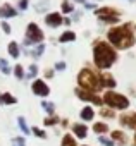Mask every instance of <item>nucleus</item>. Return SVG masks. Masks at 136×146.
Masks as SVG:
<instances>
[{
    "label": "nucleus",
    "instance_id": "e433bc0d",
    "mask_svg": "<svg viewBox=\"0 0 136 146\" xmlns=\"http://www.w3.org/2000/svg\"><path fill=\"white\" fill-rule=\"evenodd\" d=\"M76 2H83V4H85V2H86V0H76Z\"/></svg>",
    "mask_w": 136,
    "mask_h": 146
},
{
    "label": "nucleus",
    "instance_id": "c85d7f7f",
    "mask_svg": "<svg viewBox=\"0 0 136 146\" xmlns=\"http://www.w3.org/2000/svg\"><path fill=\"white\" fill-rule=\"evenodd\" d=\"M36 72H38V67L33 64V65H29V70H28V76L26 78H35L36 76Z\"/></svg>",
    "mask_w": 136,
    "mask_h": 146
},
{
    "label": "nucleus",
    "instance_id": "72a5a7b5",
    "mask_svg": "<svg viewBox=\"0 0 136 146\" xmlns=\"http://www.w3.org/2000/svg\"><path fill=\"white\" fill-rule=\"evenodd\" d=\"M55 69H57V70H64V69H65V64H64V62H57V64H55Z\"/></svg>",
    "mask_w": 136,
    "mask_h": 146
},
{
    "label": "nucleus",
    "instance_id": "a211bd4d",
    "mask_svg": "<svg viewBox=\"0 0 136 146\" xmlns=\"http://www.w3.org/2000/svg\"><path fill=\"white\" fill-rule=\"evenodd\" d=\"M93 131H95V132H98V134H103V132H107V131H109V125H107V124H103V122H97V124L93 125Z\"/></svg>",
    "mask_w": 136,
    "mask_h": 146
},
{
    "label": "nucleus",
    "instance_id": "5701e85b",
    "mask_svg": "<svg viewBox=\"0 0 136 146\" xmlns=\"http://www.w3.org/2000/svg\"><path fill=\"white\" fill-rule=\"evenodd\" d=\"M12 146H26V139L17 136V137H12Z\"/></svg>",
    "mask_w": 136,
    "mask_h": 146
},
{
    "label": "nucleus",
    "instance_id": "4468645a",
    "mask_svg": "<svg viewBox=\"0 0 136 146\" xmlns=\"http://www.w3.org/2000/svg\"><path fill=\"white\" fill-rule=\"evenodd\" d=\"M81 119L83 120H86V122H90V120H93V117H95V112H93V108L91 107H85L83 110H81Z\"/></svg>",
    "mask_w": 136,
    "mask_h": 146
},
{
    "label": "nucleus",
    "instance_id": "bb28decb",
    "mask_svg": "<svg viewBox=\"0 0 136 146\" xmlns=\"http://www.w3.org/2000/svg\"><path fill=\"white\" fill-rule=\"evenodd\" d=\"M98 141H100L103 146H114V141H112V139H109V137H105V136H100V137H98Z\"/></svg>",
    "mask_w": 136,
    "mask_h": 146
},
{
    "label": "nucleus",
    "instance_id": "58836bf2",
    "mask_svg": "<svg viewBox=\"0 0 136 146\" xmlns=\"http://www.w3.org/2000/svg\"><path fill=\"white\" fill-rule=\"evenodd\" d=\"M131 2H134V0H131Z\"/></svg>",
    "mask_w": 136,
    "mask_h": 146
},
{
    "label": "nucleus",
    "instance_id": "20e7f679",
    "mask_svg": "<svg viewBox=\"0 0 136 146\" xmlns=\"http://www.w3.org/2000/svg\"><path fill=\"white\" fill-rule=\"evenodd\" d=\"M110 108H117V110H126L129 107V100L124 96V95H119L115 91H107L103 95V100Z\"/></svg>",
    "mask_w": 136,
    "mask_h": 146
},
{
    "label": "nucleus",
    "instance_id": "7ed1b4c3",
    "mask_svg": "<svg viewBox=\"0 0 136 146\" xmlns=\"http://www.w3.org/2000/svg\"><path fill=\"white\" fill-rule=\"evenodd\" d=\"M78 83L81 86V90H86L90 93L93 91H98L102 88V83H100V78L95 74L93 70L90 69H83L79 74H78Z\"/></svg>",
    "mask_w": 136,
    "mask_h": 146
},
{
    "label": "nucleus",
    "instance_id": "c756f323",
    "mask_svg": "<svg viewBox=\"0 0 136 146\" xmlns=\"http://www.w3.org/2000/svg\"><path fill=\"white\" fill-rule=\"evenodd\" d=\"M43 50H45V45H40V46H36V50L33 52V55H35V57H40V55L43 53Z\"/></svg>",
    "mask_w": 136,
    "mask_h": 146
},
{
    "label": "nucleus",
    "instance_id": "f03ea898",
    "mask_svg": "<svg viewBox=\"0 0 136 146\" xmlns=\"http://www.w3.org/2000/svg\"><path fill=\"white\" fill-rule=\"evenodd\" d=\"M107 38L109 41L117 46V48H129L134 45V35L131 31V24H124V26H119V28H114L107 33Z\"/></svg>",
    "mask_w": 136,
    "mask_h": 146
},
{
    "label": "nucleus",
    "instance_id": "4c0bfd02",
    "mask_svg": "<svg viewBox=\"0 0 136 146\" xmlns=\"http://www.w3.org/2000/svg\"><path fill=\"white\" fill-rule=\"evenodd\" d=\"M134 144H136V134H134Z\"/></svg>",
    "mask_w": 136,
    "mask_h": 146
},
{
    "label": "nucleus",
    "instance_id": "a878e982",
    "mask_svg": "<svg viewBox=\"0 0 136 146\" xmlns=\"http://www.w3.org/2000/svg\"><path fill=\"white\" fill-rule=\"evenodd\" d=\"M62 12H65V14H69V12H73V5L67 2V0H64L62 2Z\"/></svg>",
    "mask_w": 136,
    "mask_h": 146
},
{
    "label": "nucleus",
    "instance_id": "ddd939ff",
    "mask_svg": "<svg viewBox=\"0 0 136 146\" xmlns=\"http://www.w3.org/2000/svg\"><path fill=\"white\" fill-rule=\"evenodd\" d=\"M100 83H102V88L105 86V88H114L115 86V81H114V78L110 76V74H103L102 78H100Z\"/></svg>",
    "mask_w": 136,
    "mask_h": 146
},
{
    "label": "nucleus",
    "instance_id": "412c9836",
    "mask_svg": "<svg viewBox=\"0 0 136 146\" xmlns=\"http://www.w3.org/2000/svg\"><path fill=\"white\" fill-rule=\"evenodd\" d=\"M112 137H114L115 141H119L121 144H124V143H126V137H124V132H121V131H114V132H112Z\"/></svg>",
    "mask_w": 136,
    "mask_h": 146
},
{
    "label": "nucleus",
    "instance_id": "0eeeda50",
    "mask_svg": "<svg viewBox=\"0 0 136 146\" xmlns=\"http://www.w3.org/2000/svg\"><path fill=\"white\" fill-rule=\"evenodd\" d=\"M31 88H33V93H35L36 96H48V95H50V88H48L47 83L41 81V79H36Z\"/></svg>",
    "mask_w": 136,
    "mask_h": 146
},
{
    "label": "nucleus",
    "instance_id": "423d86ee",
    "mask_svg": "<svg viewBox=\"0 0 136 146\" xmlns=\"http://www.w3.org/2000/svg\"><path fill=\"white\" fill-rule=\"evenodd\" d=\"M97 16H98L103 23H117V21H119V12H117L115 9H110V7L98 9V11H97Z\"/></svg>",
    "mask_w": 136,
    "mask_h": 146
},
{
    "label": "nucleus",
    "instance_id": "cd10ccee",
    "mask_svg": "<svg viewBox=\"0 0 136 146\" xmlns=\"http://www.w3.org/2000/svg\"><path fill=\"white\" fill-rule=\"evenodd\" d=\"M33 134H35L36 137H41V139H45V137H47L45 131H41V129H38V127H33Z\"/></svg>",
    "mask_w": 136,
    "mask_h": 146
},
{
    "label": "nucleus",
    "instance_id": "4be33fe9",
    "mask_svg": "<svg viewBox=\"0 0 136 146\" xmlns=\"http://www.w3.org/2000/svg\"><path fill=\"white\" fill-rule=\"evenodd\" d=\"M41 107H43L50 115H53V113H55V105H53V103H50V102H43V103H41Z\"/></svg>",
    "mask_w": 136,
    "mask_h": 146
},
{
    "label": "nucleus",
    "instance_id": "473e14b6",
    "mask_svg": "<svg viewBox=\"0 0 136 146\" xmlns=\"http://www.w3.org/2000/svg\"><path fill=\"white\" fill-rule=\"evenodd\" d=\"M102 115L110 119V117H114V112H112V110H102Z\"/></svg>",
    "mask_w": 136,
    "mask_h": 146
},
{
    "label": "nucleus",
    "instance_id": "dca6fc26",
    "mask_svg": "<svg viewBox=\"0 0 136 146\" xmlns=\"http://www.w3.org/2000/svg\"><path fill=\"white\" fill-rule=\"evenodd\" d=\"M60 146H78V144H76V139H74L73 136L65 134V136L62 137V143H60Z\"/></svg>",
    "mask_w": 136,
    "mask_h": 146
},
{
    "label": "nucleus",
    "instance_id": "9b49d317",
    "mask_svg": "<svg viewBox=\"0 0 136 146\" xmlns=\"http://www.w3.org/2000/svg\"><path fill=\"white\" fill-rule=\"evenodd\" d=\"M16 16H17V12L12 5L5 4L4 7H0V17H16Z\"/></svg>",
    "mask_w": 136,
    "mask_h": 146
},
{
    "label": "nucleus",
    "instance_id": "6ab92c4d",
    "mask_svg": "<svg viewBox=\"0 0 136 146\" xmlns=\"http://www.w3.org/2000/svg\"><path fill=\"white\" fill-rule=\"evenodd\" d=\"M0 103H7V105H11V103H16V98H14L11 93H4L2 96H0Z\"/></svg>",
    "mask_w": 136,
    "mask_h": 146
},
{
    "label": "nucleus",
    "instance_id": "393cba45",
    "mask_svg": "<svg viewBox=\"0 0 136 146\" xmlns=\"http://www.w3.org/2000/svg\"><path fill=\"white\" fill-rule=\"evenodd\" d=\"M14 74H16V78H17V79H23V78H24L23 65H16V67H14Z\"/></svg>",
    "mask_w": 136,
    "mask_h": 146
},
{
    "label": "nucleus",
    "instance_id": "c9c22d12",
    "mask_svg": "<svg viewBox=\"0 0 136 146\" xmlns=\"http://www.w3.org/2000/svg\"><path fill=\"white\" fill-rule=\"evenodd\" d=\"M45 76H47V78H52V76H53V70H50V69H48V70L45 72Z\"/></svg>",
    "mask_w": 136,
    "mask_h": 146
},
{
    "label": "nucleus",
    "instance_id": "aec40b11",
    "mask_svg": "<svg viewBox=\"0 0 136 146\" xmlns=\"http://www.w3.org/2000/svg\"><path fill=\"white\" fill-rule=\"evenodd\" d=\"M17 122H19V127H21V131L28 136L29 134V127H28V124H26V120H24V117H19L17 119Z\"/></svg>",
    "mask_w": 136,
    "mask_h": 146
},
{
    "label": "nucleus",
    "instance_id": "2eb2a0df",
    "mask_svg": "<svg viewBox=\"0 0 136 146\" xmlns=\"http://www.w3.org/2000/svg\"><path fill=\"white\" fill-rule=\"evenodd\" d=\"M60 43H67V41H74L76 40V35L73 33V31H65V33H62L60 35Z\"/></svg>",
    "mask_w": 136,
    "mask_h": 146
},
{
    "label": "nucleus",
    "instance_id": "39448f33",
    "mask_svg": "<svg viewBox=\"0 0 136 146\" xmlns=\"http://www.w3.org/2000/svg\"><path fill=\"white\" fill-rule=\"evenodd\" d=\"M43 40V33L41 29L35 24V23H29L28 24V29H26V38H24V45H31V43H40Z\"/></svg>",
    "mask_w": 136,
    "mask_h": 146
},
{
    "label": "nucleus",
    "instance_id": "9d476101",
    "mask_svg": "<svg viewBox=\"0 0 136 146\" xmlns=\"http://www.w3.org/2000/svg\"><path fill=\"white\" fill-rule=\"evenodd\" d=\"M62 17H60V14L59 12H50L47 17H45V23L50 26V28H57V26H60L62 24Z\"/></svg>",
    "mask_w": 136,
    "mask_h": 146
},
{
    "label": "nucleus",
    "instance_id": "f3484780",
    "mask_svg": "<svg viewBox=\"0 0 136 146\" xmlns=\"http://www.w3.org/2000/svg\"><path fill=\"white\" fill-rule=\"evenodd\" d=\"M7 48H9V53L12 55V58H17V57H19V46H17V43L11 41Z\"/></svg>",
    "mask_w": 136,
    "mask_h": 146
},
{
    "label": "nucleus",
    "instance_id": "6e6552de",
    "mask_svg": "<svg viewBox=\"0 0 136 146\" xmlns=\"http://www.w3.org/2000/svg\"><path fill=\"white\" fill-rule=\"evenodd\" d=\"M76 95H78L81 100L91 102V103H95V105H102V100H100L97 95H93V93H90V91H86V90H81V88H78V90H76Z\"/></svg>",
    "mask_w": 136,
    "mask_h": 146
},
{
    "label": "nucleus",
    "instance_id": "f8f14e48",
    "mask_svg": "<svg viewBox=\"0 0 136 146\" xmlns=\"http://www.w3.org/2000/svg\"><path fill=\"white\" fill-rule=\"evenodd\" d=\"M73 131H74V134L78 136V137H86V134H88V127L85 125V124H76L74 127H73Z\"/></svg>",
    "mask_w": 136,
    "mask_h": 146
},
{
    "label": "nucleus",
    "instance_id": "f257e3e1",
    "mask_svg": "<svg viewBox=\"0 0 136 146\" xmlns=\"http://www.w3.org/2000/svg\"><path fill=\"white\" fill-rule=\"evenodd\" d=\"M117 58V53L115 50L105 43V41H97L95 46H93V60H95V65L98 69H109Z\"/></svg>",
    "mask_w": 136,
    "mask_h": 146
},
{
    "label": "nucleus",
    "instance_id": "b1692460",
    "mask_svg": "<svg viewBox=\"0 0 136 146\" xmlns=\"http://www.w3.org/2000/svg\"><path fill=\"white\" fill-rule=\"evenodd\" d=\"M0 70L4 72V74H11V69H9V64L4 60V58H0Z\"/></svg>",
    "mask_w": 136,
    "mask_h": 146
},
{
    "label": "nucleus",
    "instance_id": "2f4dec72",
    "mask_svg": "<svg viewBox=\"0 0 136 146\" xmlns=\"http://www.w3.org/2000/svg\"><path fill=\"white\" fill-rule=\"evenodd\" d=\"M0 26H2V29H4V33H7V35H9V33H11V26H9V24H7V23H5V21H4V23H2V24H0Z\"/></svg>",
    "mask_w": 136,
    "mask_h": 146
},
{
    "label": "nucleus",
    "instance_id": "f704fd0d",
    "mask_svg": "<svg viewBox=\"0 0 136 146\" xmlns=\"http://www.w3.org/2000/svg\"><path fill=\"white\" fill-rule=\"evenodd\" d=\"M19 9H28V0H21V2H19Z\"/></svg>",
    "mask_w": 136,
    "mask_h": 146
},
{
    "label": "nucleus",
    "instance_id": "1a4fd4ad",
    "mask_svg": "<svg viewBox=\"0 0 136 146\" xmlns=\"http://www.w3.org/2000/svg\"><path fill=\"white\" fill-rule=\"evenodd\" d=\"M121 124L126 125V127H129V129H136V112L121 115Z\"/></svg>",
    "mask_w": 136,
    "mask_h": 146
},
{
    "label": "nucleus",
    "instance_id": "7c9ffc66",
    "mask_svg": "<svg viewBox=\"0 0 136 146\" xmlns=\"http://www.w3.org/2000/svg\"><path fill=\"white\" fill-rule=\"evenodd\" d=\"M57 124V117L53 115V117H48L47 120H45V125H55Z\"/></svg>",
    "mask_w": 136,
    "mask_h": 146
}]
</instances>
